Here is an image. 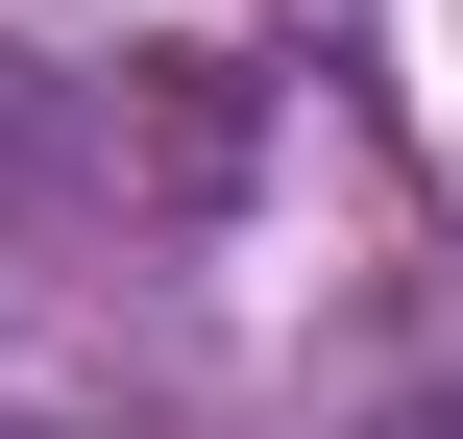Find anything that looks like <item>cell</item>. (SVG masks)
<instances>
[]
</instances>
